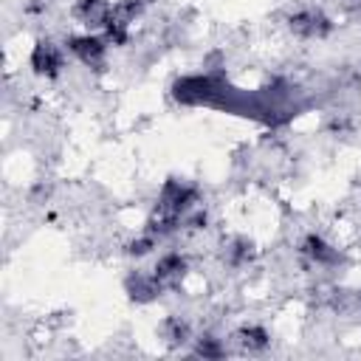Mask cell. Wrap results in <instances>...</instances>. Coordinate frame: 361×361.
Segmentation results:
<instances>
[{
    "mask_svg": "<svg viewBox=\"0 0 361 361\" xmlns=\"http://www.w3.org/2000/svg\"><path fill=\"white\" fill-rule=\"evenodd\" d=\"M172 96L180 104H214V107H220L223 96H226V87L217 76L195 73V76H180L172 85Z\"/></svg>",
    "mask_w": 361,
    "mask_h": 361,
    "instance_id": "obj_1",
    "label": "cell"
},
{
    "mask_svg": "<svg viewBox=\"0 0 361 361\" xmlns=\"http://www.w3.org/2000/svg\"><path fill=\"white\" fill-rule=\"evenodd\" d=\"M144 6H147V0H118V3H113V11H110V23L104 28V37L110 42H118V45L127 42L130 25L141 17Z\"/></svg>",
    "mask_w": 361,
    "mask_h": 361,
    "instance_id": "obj_2",
    "label": "cell"
},
{
    "mask_svg": "<svg viewBox=\"0 0 361 361\" xmlns=\"http://www.w3.org/2000/svg\"><path fill=\"white\" fill-rule=\"evenodd\" d=\"M288 28L302 39H324L333 23L322 8H299L288 17Z\"/></svg>",
    "mask_w": 361,
    "mask_h": 361,
    "instance_id": "obj_3",
    "label": "cell"
},
{
    "mask_svg": "<svg viewBox=\"0 0 361 361\" xmlns=\"http://www.w3.org/2000/svg\"><path fill=\"white\" fill-rule=\"evenodd\" d=\"M28 65L37 76H45V79H54L62 73L65 68V54L62 48L54 42V39H37L34 48H31V56H28Z\"/></svg>",
    "mask_w": 361,
    "mask_h": 361,
    "instance_id": "obj_4",
    "label": "cell"
},
{
    "mask_svg": "<svg viewBox=\"0 0 361 361\" xmlns=\"http://www.w3.org/2000/svg\"><path fill=\"white\" fill-rule=\"evenodd\" d=\"M107 37H99V34H93V31H87V34H73V37H68V51L82 62V65H87V68H102L104 65V54H107Z\"/></svg>",
    "mask_w": 361,
    "mask_h": 361,
    "instance_id": "obj_5",
    "label": "cell"
},
{
    "mask_svg": "<svg viewBox=\"0 0 361 361\" xmlns=\"http://www.w3.org/2000/svg\"><path fill=\"white\" fill-rule=\"evenodd\" d=\"M110 0H76L73 6V17L79 25H85L87 31H104L110 23Z\"/></svg>",
    "mask_w": 361,
    "mask_h": 361,
    "instance_id": "obj_6",
    "label": "cell"
},
{
    "mask_svg": "<svg viewBox=\"0 0 361 361\" xmlns=\"http://www.w3.org/2000/svg\"><path fill=\"white\" fill-rule=\"evenodd\" d=\"M302 254H305L313 265H322V268H336V265H341V259H344V254H341L333 243H327L322 234H307V237L302 240Z\"/></svg>",
    "mask_w": 361,
    "mask_h": 361,
    "instance_id": "obj_7",
    "label": "cell"
},
{
    "mask_svg": "<svg viewBox=\"0 0 361 361\" xmlns=\"http://www.w3.org/2000/svg\"><path fill=\"white\" fill-rule=\"evenodd\" d=\"M152 274L158 276V282H161L164 288H178V285L186 279V274H189V262H186L183 254H178V251H166V254L158 257Z\"/></svg>",
    "mask_w": 361,
    "mask_h": 361,
    "instance_id": "obj_8",
    "label": "cell"
},
{
    "mask_svg": "<svg viewBox=\"0 0 361 361\" xmlns=\"http://www.w3.org/2000/svg\"><path fill=\"white\" fill-rule=\"evenodd\" d=\"M124 290H127V296L133 299V302H138V305H147V302H152V299H158L161 296V290H164V285L158 282V276L149 271H133L127 279H124Z\"/></svg>",
    "mask_w": 361,
    "mask_h": 361,
    "instance_id": "obj_9",
    "label": "cell"
},
{
    "mask_svg": "<svg viewBox=\"0 0 361 361\" xmlns=\"http://www.w3.org/2000/svg\"><path fill=\"white\" fill-rule=\"evenodd\" d=\"M327 307L338 316H358L361 313V288H333L327 293Z\"/></svg>",
    "mask_w": 361,
    "mask_h": 361,
    "instance_id": "obj_10",
    "label": "cell"
},
{
    "mask_svg": "<svg viewBox=\"0 0 361 361\" xmlns=\"http://www.w3.org/2000/svg\"><path fill=\"white\" fill-rule=\"evenodd\" d=\"M251 257H254V243H251L248 237H228V240L223 243L220 259H223L228 268H240V265H245Z\"/></svg>",
    "mask_w": 361,
    "mask_h": 361,
    "instance_id": "obj_11",
    "label": "cell"
},
{
    "mask_svg": "<svg viewBox=\"0 0 361 361\" xmlns=\"http://www.w3.org/2000/svg\"><path fill=\"white\" fill-rule=\"evenodd\" d=\"M234 341H237V347L245 350V353H262V350L271 344V336H268V330L259 327V324H245V327H240V330L234 333Z\"/></svg>",
    "mask_w": 361,
    "mask_h": 361,
    "instance_id": "obj_12",
    "label": "cell"
},
{
    "mask_svg": "<svg viewBox=\"0 0 361 361\" xmlns=\"http://www.w3.org/2000/svg\"><path fill=\"white\" fill-rule=\"evenodd\" d=\"M158 336L172 344V347H180L189 341V324L180 319V316H166L161 324H158Z\"/></svg>",
    "mask_w": 361,
    "mask_h": 361,
    "instance_id": "obj_13",
    "label": "cell"
},
{
    "mask_svg": "<svg viewBox=\"0 0 361 361\" xmlns=\"http://www.w3.org/2000/svg\"><path fill=\"white\" fill-rule=\"evenodd\" d=\"M195 355H200V358H223L226 355V344L220 338L203 333V336L195 338Z\"/></svg>",
    "mask_w": 361,
    "mask_h": 361,
    "instance_id": "obj_14",
    "label": "cell"
},
{
    "mask_svg": "<svg viewBox=\"0 0 361 361\" xmlns=\"http://www.w3.org/2000/svg\"><path fill=\"white\" fill-rule=\"evenodd\" d=\"M155 245H158V237H152V234L141 231V237H135V240L130 243L127 254H130V257H144V254H149Z\"/></svg>",
    "mask_w": 361,
    "mask_h": 361,
    "instance_id": "obj_15",
    "label": "cell"
}]
</instances>
